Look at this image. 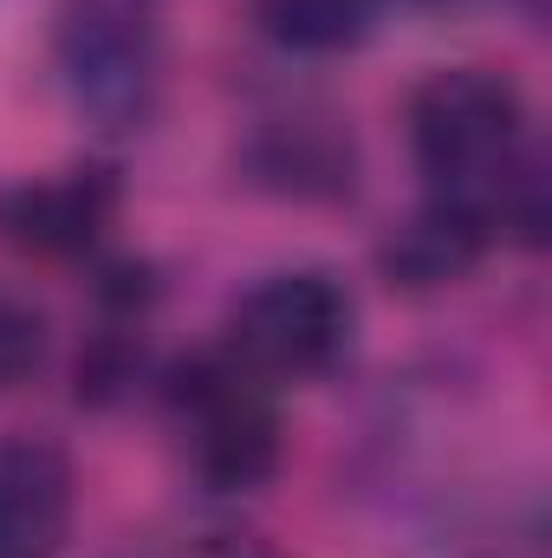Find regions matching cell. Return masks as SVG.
Masks as SVG:
<instances>
[{
  "label": "cell",
  "instance_id": "7a4b0ae2",
  "mask_svg": "<svg viewBox=\"0 0 552 558\" xmlns=\"http://www.w3.org/2000/svg\"><path fill=\"white\" fill-rule=\"evenodd\" d=\"M163 416L182 435V461L208 494H261L279 474L286 422L274 384H261L248 364H235L221 344L176 357L156 377Z\"/></svg>",
  "mask_w": 552,
  "mask_h": 558
},
{
  "label": "cell",
  "instance_id": "4fadbf2b",
  "mask_svg": "<svg viewBox=\"0 0 552 558\" xmlns=\"http://www.w3.org/2000/svg\"><path fill=\"white\" fill-rule=\"evenodd\" d=\"M520 7H527V13H540V0H520Z\"/></svg>",
  "mask_w": 552,
  "mask_h": 558
},
{
  "label": "cell",
  "instance_id": "277c9868",
  "mask_svg": "<svg viewBox=\"0 0 552 558\" xmlns=\"http://www.w3.org/2000/svg\"><path fill=\"white\" fill-rule=\"evenodd\" d=\"M358 344V299L332 267H274L261 274L221 325V351L261 384H319Z\"/></svg>",
  "mask_w": 552,
  "mask_h": 558
},
{
  "label": "cell",
  "instance_id": "5bb4252c",
  "mask_svg": "<svg viewBox=\"0 0 552 558\" xmlns=\"http://www.w3.org/2000/svg\"><path fill=\"white\" fill-rule=\"evenodd\" d=\"M416 7H429V0H416Z\"/></svg>",
  "mask_w": 552,
  "mask_h": 558
},
{
  "label": "cell",
  "instance_id": "8fae6325",
  "mask_svg": "<svg viewBox=\"0 0 552 558\" xmlns=\"http://www.w3.org/2000/svg\"><path fill=\"white\" fill-rule=\"evenodd\" d=\"M46 344H52L46 312L33 299H20V292L0 286V390H20L46 364Z\"/></svg>",
  "mask_w": 552,
  "mask_h": 558
},
{
  "label": "cell",
  "instance_id": "5b68a950",
  "mask_svg": "<svg viewBox=\"0 0 552 558\" xmlns=\"http://www.w3.org/2000/svg\"><path fill=\"white\" fill-rule=\"evenodd\" d=\"M358 137L332 105L292 98L267 118L248 124L241 137V175L274 195V202H299V208H338L358 195Z\"/></svg>",
  "mask_w": 552,
  "mask_h": 558
},
{
  "label": "cell",
  "instance_id": "3957f363",
  "mask_svg": "<svg viewBox=\"0 0 552 558\" xmlns=\"http://www.w3.org/2000/svg\"><path fill=\"white\" fill-rule=\"evenodd\" d=\"M163 0H59L52 65L98 137H137L163 111Z\"/></svg>",
  "mask_w": 552,
  "mask_h": 558
},
{
  "label": "cell",
  "instance_id": "ba28073f",
  "mask_svg": "<svg viewBox=\"0 0 552 558\" xmlns=\"http://www.w3.org/2000/svg\"><path fill=\"white\" fill-rule=\"evenodd\" d=\"M494 247V228L488 215L461 208V202H442V195H422L404 221H391L377 234V279L391 292H448L475 274Z\"/></svg>",
  "mask_w": 552,
  "mask_h": 558
},
{
  "label": "cell",
  "instance_id": "30bf717a",
  "mask_svg": "<svg viewBox=\"0 0 552 558\" xmlns=\"http://www.w3.org/2000/svg\"><path fill=\"white\" fill-rule=\"evenodd\" d=\"M143 384H149V325L98 318L72 357V403L79 410H124Z\"/></svg>",
  "mask_w": 552,
  "mask_h": 558
},
{
  "label": "cell",
  "instance_id": "8992f818",
  "mask_svg": "<svg viewBox=\"0 0 552 558\" xmlns=\"http://www.w3.org/2000/svg\"><path fill=\"white\" fill-rule=\"evenodd\" d=\"M124 208V175L111 162H72L0 195V234L33 260H85L105 247Z\"/></svg>",
  "mask_w": 552,
  "mask_h": 558
},
{
  "label": "cell",
  "instance_id": "52a82bcc",
  "mask_svg": "<svg viewBox=\"0 0 552 558\" xmlns=\"http://www.w3.org/2000/svg\"><path fill=\"white\" fill-rule=\"evenodd\" d=\"M79 513V468L65 441L13 428L0 435V558H59Z\"/></svg>",
  "mask_w": 552,
  "mask_h": 558
},
{
  "label": "cell",
  "instance_id": "6da1fadb",
  "mask_svg": "<svg viewBox=\"0 0 552 558\" xmlns=\"http://www.w3.org/2000/svg\"><path fill=\"white\" fill-rule=\"evenodd\" d=\"M404 124H410V156L429 195L461 202L494 228V195L533 149L520 85L488 65H442L410 92Z\"/></svg>",
  "mask_w": 552,
  "mask_h": 558
},
{
  "label": "cell",
  "instance_id": "7c38bea8",
  "mask_svg": "<svg viewBox=\"0 0 552 558\" xmlns=\"http://www.w3.org/2000/svg\"><path fill=\"white\" fill-rule=\"evenodd\" d=\"M202 558H279L261 533H215L208 546H202Z\"/></svg>",
  "mask_w": 552,
  "mask_h": 558
},
{
  "label": "cell",
  "instance_id": "9c48e42d",
  "mask_svg": "<svg viewBox=\"0 0 552 558\" xmlns=\"http://www.w3.org/2000/svg\"><path fill=\"white\" fill-rule=\"evenodd\" d=\"M384 0H254V26L292 59H338L377 33Z\"/></svg>",
  "mask_w": 552,
  "mask_h": 558
}]
</instances>
